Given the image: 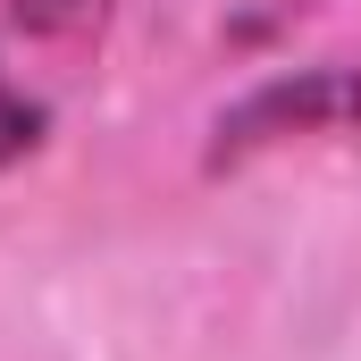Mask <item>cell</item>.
Masks as SVG:
<instances>
[{
	"instance_id": "cell-1",
	"label": "cell",
	"mask_w": 361,
	"mask_h": 361,
	"mask_svg": "<svg viewBox=\"0 0 361 361\" xmlns=\"http://www.w3.org/2000/svg\"><path fill=\"white\" fill-rule=\"evenodd\" d=\"M361 118V68H294L252 85L210 135V169H235L252 152H269L286 135H328V126H353Z\"/></svg>"
},
{
	"instance_id": "cell-2",
	"label": "cell",
	"mask_w": 361,
	"mask_h": 361,
	"mask_svg": "<svg viewBox=\"0 0 361 361\" xmlns=\"http://www.w3.org/2000/svg\"><path fill=\"white\" fill-rule=\"evenodd\" d=\"M8 17L25 34H42V42H76V34H92L109 17V0H8Z\"/></svg>"
},
{
	"instance_id": "cell-3",
	"label": "cell",
	"mask_w": 361,
	"mask_h": 361,
	"mask_svg": "<svg viewBox=\"0 0 361 361\" xmlns=\"http://www.w3.org/2000/svg\"><path fill=\"white\" fill-rule=\"evenodd\" d=\"M34 143H42V101H25V92L8 85V68H0V169L25 160Z\"/></svg>"
}]
</instances>
